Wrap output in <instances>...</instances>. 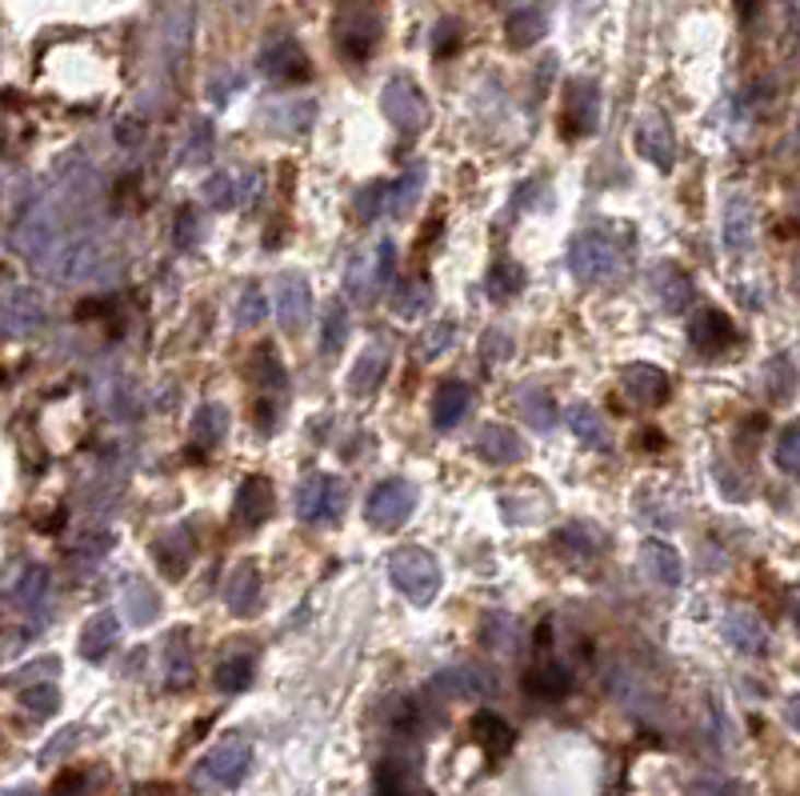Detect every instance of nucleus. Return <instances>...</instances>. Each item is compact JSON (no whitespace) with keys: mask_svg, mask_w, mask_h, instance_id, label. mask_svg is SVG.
I'll list each match as a JSON object with an SVG mask.
<instances>
[{"mask_svg":"<svg viewBox=\"0 0 800 796\" xmlns=\"http://www.w3.org/2000/svg\"><path fill=\"white\" fill-rule=\"evenodd\" d=\"M96 785H101V773L93 769H65L53 785V796H89Z\"/></svg>","mask_w":800,"mask_h":796,"instance_id":"obj_46","label":"nucleus"},{"mask_svg":"<svg viewBox=\"0 0 800 796\" xmlns=\"http://www.w3.org/2000/svg\"><path fill=\"white\" fill-rule=\"evenodd\" d=\"M425 168H408L401 180H393L389 185V216H396V221H405V216H413L420 204V197H425Z\"/></svg>","mask_w":800,"mask_h":796,"instance_id":"obj_33","label":"nucleus"},{"mask_svg":"<svg viewBox=\"0 0 800 796\" xmlns=\"http://www.w3.org/2000/svg\"><path fill=\"white\" fill-rule=\"evenodd\" d=\"M688 337H693L696 352H705V356H720V352H729L737 344V325H732L720 308H700L688 325Z\"/></svg>","mask_w":800,"mask_h":796,"instance_id":"obj_15","label":"nucleus"},{"mask_svg":"<svg viewBox=\"0 0 800 796\" xmlns=\"http://www.w3.org/2000/svg\"><path fill=\"white\" fill-rule=\"evenodd\" d=\"M797 629H800V612H797Z\"/></svg>","mask_w":800,"mask_h":796,"instance_id":"obj_61","label":"nucleus"},{"mask_svg":"<svg viewBox=\"0 0 800 796\" xmlns=\"http://www.w3.org/2000/svg\"><path fill=\"white\" fill-rule=\"evenodd\" d=\"M557 545H560V549H565V552H572V557H592V552H596V540L589 537V528H584V525L560 528Z\"/></svg>","mask_w":800,"mask_h":796,"instance_id":"obj_52","label":"nucleus"},{"mask_svg":"<svg viewBox=\"0 0 800 796\" xmlns=\"http://www.w3.org/2000/svg\"><path fill=\"white\" fill-rule=\"evenodd\" d=\"M260 569L256 561H241L224 581V605H229L232 617H253L260 609Z\"/></svg>","mask_w":800,"mask_h":796,"instance_id":"obj_17","label":"nucleus"},{"mask_svg":"<svg viewBox=\"0 0 800 796\" xmlns=\"http://www.w3.org/2000/svg\"><path fill=\"white\" fill-rule=\"evenodd\" d=\"M253 684V660L248 656H229L217 665V689L221 692H244Z\"/></svg>","mask_w":800,"mask_h":796,"instance_id":"obj_41","label":"nucleus"},{"mask_svg":"<svg viewBox=\"0 0 800 796\" xmlns=\"http://www.w3.org/2000/svg\"><path fill=\"white\" fill-rule=\"evenodd\" d=\"M389 364H393V340L372 337L369 349L360 352L357 364H352V373H348V393H352V397H372V393L384 385Z\"/></svg>","mask_w":800,"mask_h":796,"instance_id":"obj_12","label":"nucleus"},{"mask_svg":"<svg viewBox=\"0 0 800 796\" xmlns=\"http://www.w3.org/2000/svg\"><path fill=\"white\" fill-rule=\"evenodd\" d=\"M9 600H12V609H21V612H40L45 609V600H48V569L45 564H24L21 569V576L9 585Z\"/></svg>","mask_w":800,"mask_h":796,"instance_id":"obj_27","label":"nucleus"},{"mask_svg":"<svg viewBox=\"0 0 800 796\" xmlns=\"http://www.w3.org/2000/svg\"><path fill=\"white\" fill-rule=\"evenodd\" d=\"M105 257H108L105 241L72 233L48 253L40 269L60 284H81V281H96V272H105Z\"/></svg>","mask_w":800,"mask_h":796,"instance_id":"obj_1","label":"nucleus"},{"mask_svg":"<svg viewBox=\"0 0 800 796\" xmlns=\"http://www.w3.org/2000/svg\"><path fill=\"white\" fill-rule=\"evenodd\" d=\"M200 233H205V224H200V212L193 209V204L176 212V229H173L176 245H181V248H193L200 241Z\"/></svg>","mask_w":800,"mask_h":796,"instance_id":"obj_51","label":"nucleus"},{"mask_svg":"<svg viewBox=\"0 0 800 796\" xmlns=\"http://www.w3.org/2000/svg\"><path fill=\"white\" fill-rule=\"evenodd\" d=\"M529 692L533 696H545V701H560V696H569L572 692V672L565 665H557V660H548L545 668H536V672H529Z\"/></svg>","mask_w":800,"mask_h":796,"instance_id":"obj_37","label":"nucleus"},{"mask_svg":"<svg viewBox=\"0 0 800 796\" xmlns=\"http://www.w3.org/2000/svg\"><path fill=\"white\" fill-rule=\"evenodd\" d=\"M476 453L480 460L488 465H521L529 457V448L517 433H512L509 424H480V433H476Z\"/></svg>","mask_w":800,"mask_h":796,"instance_id":"obj_18","label":"nucleus"},{"mask_svg":"<svg viewBox=\"0 0 800 796\" xmlns=\"http://www.w3.org/2000/svg\"><path fill=\"white\" fill-rule=\"evenodd\" d=\"M193 436H197L200 448H217L229 436V409L224 405H217V400H209V405H200L197 412H193Z\"/></svg>","mask_w":800,"mask_h":796,"instance_id":"obj_35","label":"nucleus"},{"mask_svg":"<svg viewBox=\"0 0 800 796\" xmlns=\"http://www.w3.org/2000/svg\"><path fill=\"white\" fill-rule=\"evenodd\" d=\"M116 636H120V621H116L113 612H96L81 633V656L84 660H93V665L96 660H105V656L113 653Z\"/></svg>","mask_w":800,"mask_h":796,"instance_id":"obj_32","label":"nucleus"},{"mask_svg":"<svg viewBox=\"0 0 800 796\" xmlns=\"http://www.w3.org/2000/svg\"><path fill=\"white\" fill-rule=\"evenodd\" d=\"M724 245H729V253H737V257L753 248V212H749L744 200H732L729 212H724Z\"/></svg>","mask_w":800,"mask_h":796,"instance_id":"obj_38","label":"nucleus"},{"mask_svg":"<svg viewBox=\"0 0 800 796\" xmlns=\"http://www.w3.org/2000/svg\"><path fill=\"white\" fill-rule=\"evenodd\" d=\"M524 417H529V424L533 429H557V405L548 397H529V405H524Z\"/></svg>","mask_w":800,"mask_h":796,"instance_id":"obj_53","label":"nucleus"},{"mask_svg":"<svg viewBox=\"0 0 800 796\" xmlns=\"http://www.w3.org/2000/svg\"><path fill=\"white\" fill-rule=\"evenodd\" d=\"M468 409H473V388L464 385V381H449V385L437 388V397H432V424L441 429V433H449V429H456V424L468 417Z\"/></svg>","mask_w":800,"mask_h":796,"instance_id":"obj_25","label":"nucleus"},{"mask_svg":"<svg viewBox=\"0 0 800 796\" xmlns=\"http://www.w3.org/2000/svg\"><path fill=\"white\" fill-rule=\"evenodd\" d=\"M152 557H156V564H161V573L169 581H181L188 573V564H193V532L188 528L161 532V540L152 545Z\"/></svg>","mask_w":800,"mask_h":796,"instance_id":"obj_23","label":"nucleus"},{"mask_svg":"<svg viewBox=\"0 0 800 796\" xmlns=\"http://www.w3.org/2000/svg\"><path fill=\"white\" fill-rule=\"evenodd\" d=\"M212 144H217V132H212V120L200 117L193 120V132H188V144H185V164H209L212 156Z\"/></svg>","mask_w":800,"mask_h":796,"instance_id":"obj_43","label":"nucleus"},{"mask_svg":"<svg viewBox=\"0 0 800 796\" xmlns=\"http://www.w3.org/2000/svg\"><path fill=\"white\" fill-rule=\"evenodd\" d=\"M120 612H125V621L132 629H149L156 621V612H161V597L152 593L149 581H125V588H120Z\"/></svg>","mask_w":800,"mask_h":796,"instance_id":"obj_28","label":"nucleus"},{"mask_svg":"<svg viewBox=\"0 0 800 796\" xmlns=\"http://www.w3.org/2000/svg\"><path fill=\"white\" fill-rule=\"evenodd\" d=\"M473 737L476 745L492 757V761H500V757H509L512 745H517V733H512V725L505 721V716L497 713H476L473 716Z\"/></svg>","mask_w":800,"mask_h":796,"instance_id":"obj_29","label":"nucleus"},{"mask_svg":"<svg viewBox=\"0 0 800 796\" xmlns=\"http://www.w3.org/2000/svg\"><path fill=\"white\" fill-rule=\"evenodd\" d=\"M393 269H396V245L393 241H381V245L372 248V257H357L348 265L345 272V293L352 296V305L369 308L381 289L393 281Z\"/></svg>","mask_w":800,"mask_h":796,"instance_id":"obj_3","label":"nucleus"},{"mask_svg":"<svg viewBox=\"0 0 800 796\" xmlns=\"http://www.w3.org/2000/svg\"><path fill=\"white\" fill-rule=\"evenodd\" d=\"M633 141H637V153L649 164H657L661 173H669V168L676 164V137H673V129H669V120H664L661 113H645V117L637 120Z\"/></svg>","mask_w":800,"mask_h":796,"instance_id":"obj_13","label":"nucleus"},{"mask_svg":"<svg viewBox=\"0 0 800 796\" xmlns=\"http://www.w3.org/2000/svg\"><path fill=\"white\" fill-rule=\"evenodd\" d=\"M348 340V313L340 305L325 308V325H321V352L325 356H337Z\"/></svg>","mask_w":800,"mask_h":796,"instance_id":"obj_42","label":"nucleus"},{"mask_svg":"<svg viewBox=\"0 0 800 796\" xmlns=\"http://www.w3.org/2000/svg\"><path fill=\"white\" fill-rule=\"evenodd\" d=\"M456 40H461V24L456 21H441V28H437V57H449L456 48Z\"/></svg>","mask_w":800,"mask_h":796,"instance_id":"obj_55","label":"nucleus"},{"mask_svg":"<svg viewBox=\"0 0 800 796\" xmlns=\"http://www.w3.org/2000/svg\"><path fill=\"white\" fill-rule=\"evenodd\" d=\"M260 72L277 84H297V81H309L313 65H309V52L297 40H277V45H268L260 52Z\"/></svg>","mask_w":800,"mask_h":796,"instance_id":"obj_14","label":"nucleus"},{"mask_svg":"<svg viewBox=\"0 0 800 796\" xmlns=\"http://www.w3.org/2000/svg\"><path fill=\"white\" fill-rule=\"evenodd\" d=\"M132 796H173V788L169 785H140Z\"/></svg>","mask_w":800,"mask_h":796,"instance_id":"obj_58","label":"nucleus"},{"mask_svg":"<svg viewBox=\"0 0 800 796\" xmlns=\"http://www.w3.org/2000/svg\"><path fill=\"white\" fill-rule=\"evenodd\" d=\"M116 141H120V144L140 141V129H137V125H128V120H120V125H116Z\"/></svg>","mask_w":800,"mask_h":796,"instance_id":"obj_56","label":"nucleus"},{"mask_svg":"<svg viewBox=\"0 0 800 796\" xmlns=\"http://www.w3.org/2000/svg\"><path fill=\"white\" fill-rule=\"evenodd\" d=\"M256 192H260L256 173H212L205 180V200L212 209H244V204H253Z\"/></svg>","mask_w":800,"mask_h":796,"instance_id":"obj_16","label":"nucleus"},{"mask_svg":"<svg viewBox=\"0 0 800 796\" xmlns=\"http://www.w3.org/2000/svg\"><path fill=\"white\" fill-rule=\"evenodd\" d=\"M0 325L12 340L33 337L36 328L45 325V296L28 284H12L4 293V305H0Z\"/></svg>","mask_w":800,"mask_h":796,"instance_id":"obj_10","label":"nucleus"},{"mask_svg":"<svg viewBox=\"0 0 800 796\" xmlns=\"http://www.w3.org/2000/svg\"><path fill=\"white\" fill-rule=\"evenodd\" d=\"M381 113H384V120H389L396 132H405V137H413V132H420L429 125V101L420 93V84L413 81V77H405V72H396L393 81L384 84Z\"/></svg>","mask_w":800,"mask_h":796,"instance_id":"obj_4","label":"nucleus"},{"mask_svg":"<svg viewBox=\"0 0 800 796\" xmlns=\"http://www.w3.org/2000/svg\"><path fill=\"white\" fill-rule=\"evenodd\" d=\"M77 740H81V728H65V733H57V740H53V745H45V752H40V764H53L60 752H69Z\"/></svg>","mask_w":800,"mask_h":796,"instance_id":"obj_54","label":"nucleus"},{"mask_svg":"<svg viewBox=\"0 0 800 796\" xmlns=\"http://www.w3.org/2000/svg\"><path fill=\"white\" fill-rule=\"evenodd\" d=\"M432 689L444 692V696H453V701H476V696H497L500 692V680L497 672L480 660H461V665H449L441 668L437 677H432Z\"/></svg>","mask_w":800,"mask_h":796,"instance_id":"obj_9","label":"nucleus"},{"mask_svg":"<svg viewBox=\"0 0 800 796\" xmlns=\"http://www.w3.org/2000/svg\"><path fill=\"white\" fill-rule=\"evenodd\" d=\"M661 301L669 313H685L693 305V284H688V277L681 269H669L661 277Z\"/></svg>","mask_w":800,"mask_h":796,"instance_id":"obj_44","label":"nucleus"},{"mask_svg":"<svg viewBox=\"0 0 800 796\" xmlns=\"http://www.w3.org/2000/svg\"><path fill=\"white\" fill-rule=\"evenodd\" d=\"M4 796H36V793H33V788H9Z\"/></svg>","mask_w":800,"mask_h":796,"instance_id":"obj_59","label":"nucleus"},{"mask_svg":"<svg viewBox=\"0 0 800 796\" xmlns=\"http://www.w3.org/2000/svg\"><path fill=\"white\" fill-rule=\"evenodd\" d=\"M777 465L789 477H800V424L785 429V436L777 441Z\"/></svg>","mask_w":800,"mask_h":796,"instance_id":"obj_50","label":"nucleus"},{"mask_svg":"<svg viewBox=\"0 0 800 796\" xmlns=\"http://www.w3.org/2000/svg\"><path fill=\"white\" fill-rule=\"evenodd\" d=\"M797 296H800V265H797Z\"/></svg>","mask_w":800,"mask_h":796,"instance_id":"obj_60","label":"nucleus"},{"mask_svg":"<svg viewBox=\"0 0 800 796\" xmlns=\"http://www.w3.org/2000/svg\"><path fill=\"white\" fill-rule=\"evenodd\" d=\"M277 317H280V328L289 332V337H301L304 328L313 325V289H309V281L304 277H297V272H285V277H277Z\"/></svg>","mask_w":800,"mask_h":796,"instance_id":"obj_11","label":"nucleus"},{"mask_svg":"<svg viewBox=\"0 0 800 796\" xmlns=\"http://www.w3.org/2000/svg\"><path fill=\"white\" fill-rule=\"evenodd\" d=\"M389 576H393V585L405 593L417 609L432 605L437 593H441V564L432 557L429 549H417V545H408V549H396L389 557Z\"/></svg>","mask_w":800,"mask_h":796,"instance_id":"obj_2","label":"nucleus"},{"mask_svg":"<svg viewBox=\"0 0 800 796\" xmlns=\"http://www.w3.org/2000/svg\"><path fill=\"white\" fill-rule=\"evenodd\" d=\"M545 33H548V9H545V4L517 9L509 16V24H505V36H509L512 48H533Z\"/></svg>","mask_w":800,"mask_h":796,"instance_id":"obj_30","label":"nucleus"},{"mask_svg":"<svg viewBox=\"0 0 800 796\" xmlns=\"http://www.w3.org/2000/svg\"><path fill=\"white\" fill-rule=\"evenodd\" d=\"M248 769H253V745H248V737H224L221 745L200 761V785L236 788Z\"/></svg>","mask_w":800,"mask_h":796,"instance_id":"obj_8","label":"nucleus"},{"mask_svg":"<svg viewBox=\"0 0 800 796\" xmlns=\"http://www.w3.org/2000/svg\"><path fill=\"white\" fill-rule=\"evenodd\" d=\"M376 793L381 796H429L425 788L417 785V776L408 773L405 764H381V773H376Z\"/></svg>","mask_w":800,"mask_h":796,"instance_id":"obj_40","label":"nucleus"},{"mask_svg":"<svg viewBox=\"0 0 800 796\" xmlns=\"http://www.w3.org/2000/svg\"><path fill=\"white\" fill-rule=\"evenodd\" d=\"M268 516H273V484H268L265 477L241 480L236 501H232V520L241 528H256V525H265Z\"/></svg>","mask_w":800,"mask_h":796,"instance_id":"obj_20","label":"nucleus"},{"mask_svg":"<svg viewBox=\"0 0 800 796\" xmlns=\"http://www.w3.org/2000/svg\"><path fill=\"white\" fill-rule=\"evenodd\" d=\"M569 117L577 125L580 137H589L596 129V117H601V93L592 81H572L569 89Z\"/></svg>","mask_w":800,"mask_h":796,"instance_id":"obj_34","label":"nucleus"},{"mask_svg":"<svg viewBox=\"0 0 800 796\" xmlns=\"http://www.w3.org/2000/svg\"><path fill=\"white\" fill-rule=\"evenodd\" d=\"M164 684L169 689H185L193 684V636L188 629H173L169 641H164Z\"/></svg>","mask_w":800,"mask_h":796,"instance_id":"obj_26","label":"nucleus"},{"mask_svg":"<svg viewBox=\"0 0 800 796\" xmlns=\"http://www.w3.org/2000/svg\"><path fill=\"white\" fill-rule=\"evenodd\" d=\"M569 429H572V436H577L584 448H596V453H604V448L613 445L608 421H604V417L592 409V405H572V409H569Z\"/></svg>","mask_w":800,"mask_h":796,"instance_id":"obj_31","label":"nucleus"},{"mask_svg":"<svg viewBox=\"0 0 800 796\" xmlns=\"http://www.w3.org/2000/svg\"><path fill=\"white\" fill-rule=\"evenodd\" d=\"M265 317H268V301H265V293H260L256 284L241 289V296H236V328H256Z\"/></svg>","mask_w":800,"mask_h":796,"instance_id":"obj_45","label":"nucleus"},{"mask_svg":"<svg viewBox=\"0 0 800 796\" xmlns=\"http://www.w3.org/2000/svg\"><path fill=\"white\" fill-rule=\"evenodd\" d=\"M785 721H789V725L800 733V692H797V696H792L789 704H785Z\"/></svg>","mask_w":800,"mask_h":796,"instance_id":"obj_57","label":"nucleus"},{"mask_svg":"<svg viewBox=\"0 0 800 796\" xmlns=\"http://www.w3.org/2000/svg\"><path fill=\"white\" fill-rule=\"evenodd\" d=\"M453 340H456L453 320H437V325L420 337V356H425V361H437V356H444V352L453 349Z\"/></svg>","mask_w":800,"mask_h":796,"instance_id":"obj_47","label":"nucleus"},{"mask_svg":"<svg viewBox=\"0 0 800 796\" xmlns=\"http://www.w3.org/2000/svg\"><path fill=\"white\" fill-rule=\"evenodd\" d=\"M621 265V253H616L613 236L604 233H580L577 241L569 245V269L577 281L584 284H596V281H608Z\"/></svg>","mask_w":800,"mask_h":796,"instance_id":"obj_7","label":"nucleus"},{"mask_svg":"<svg viewBox=\"0 0 800 796\" xmlns=\"http://www.w3.org/2000/svg\"><path fill=\"white\" fill-rule=\"evenodd\" d=\"M393 313L401 320H417L420 313H429L432 308V284L429 281H420V277H413V281H405V284H396L393 289Z\"/></svg>","mask_w":800,"mask_h":796,"instance_id":"obj_36","label":"nucleus"},{"mask_svg":"<svg viewBox=\"0 0 800 796\" xmlns=\"http://www.w3.org/2000/svg\"><path fill=\"white\" fill-rule=\"evenodd\" d=\"M413 508H417V489L401 477L381 480V484L369 492V501H364V516H369V525L384 528V532H393V528L405 525L408 516H413Z\"/></svg>","mask_w":800,"mask_h":796,"instance_id":"obj_6","label":"nucleus"},{"mask_svg":"<svg viewBox=\"0 0 800 796\" xmlns=\"http://www.w3.org/2000/svg\"><path fill=\"white\" fill-rule=\"evenodd\" d=\"M625 393L640 405H664L673 385H669V373L657 368V364H628L625 368Z\"/></svg>","mask_w":800,"mask_h":796,"instance_id":"obj_24","label":"nucleus"},{"mask_svg":"<svg viewBox=\"0 0 800 796\" xmlns=\"http://www.w3.org/2000/svg\"><path fill=\"white\" fill-rule=\"evenodd\" d=\"M524 289V269L521 265H512V260H497L492 269H488V277H485V293L492 296V301H512V296L521 293Z\"/></svg>","mask_w":800,"mask_h":796,"instance_id":"obj_39","label":"nucleus"},{"mask_svg":"<svg viewBox=\"0 0 800 796\" xmlns=\"http://www.w3.org/2000/svg\"><path fill=\"white\" fill-rule=\"evenodd\" d=\"M724 641H729L737 653L761 656L768 648V629L753 609H729L724 612Z\"/></svg>","mask_w":800,"mask_h":796,"instance_id":"obj_22","label":"nucleus"},{"mask_svg":"<svg viewBox=\"0 0 800 796\" xmlns=\"http://www.w3.org/2000/svg\"><path fill=\"white\" fill-rule=\"evenodd\" d=\"M21 704L33 716H53L60 704V692H57V684H28V689L21 692Z\"/></svg>","mask_w":800,"mask_h":796,"instance_id":"obj_48","label":"nucleus"},{"mask_svg":"<svg viewBox=\"0 0 800 796\" xmlns=\"http://www.w3.org/2000/svg\"><path fill=\"white\" fill-rule=\"evenodd\" d=\"M376 40H381V21L372 12H348L337 21V45L345 57L364 60L376 48Z\"/></svg>","mask_w":800,"mask_h":796,"instance_id":"obj_19","label":"nucleus"},{"mask_svg":"<svg viewBox=\"0 0 800 796\" xmlns=\"http://www.w3.org/2000/svg\"><path fill=\"white\" fill-rule=\"evenodd\" d=\"M348 504V484L340 477H328V472H313L297 489V516L304 525H333L340 520Z\"/></svg>","mask_w":800,"mask_h":796,"instance_id":"obj_5","label":"nucleus"},{"mask_svg":"<svg viewBox=\"0 0 800 796\" xmlns=\"http://www.w3.org/2000/svg\"><path fill=\"white\" fill-rule=\"evenodd\" d=\"M384 204H389V188H384V180H376V185H364L357 192V200H352V209H357V216L364 224L376 221V212H384Z\"/></svg>","mask_w":800,"mask_h":796,"instance_id":"obj_49","label":"nucleus"},{"mask_svg":"<svg viewBox=\"0 0 800 796\" xmlns=\"http://www.w3.org/2000/svg\"><path fill=\"white\" fill-rule=\"evenodd\" d=\"M640 569L649 573V581H657L661 588H676L685 581V561L673 545L664 540H640Z\"/></svg>","mask_w":800,"mask_h":796,"instance_id":"obj_21","label":"nucleus"}]
</instances>
